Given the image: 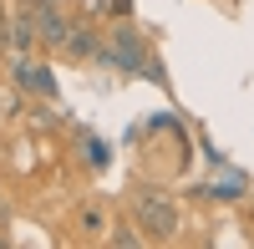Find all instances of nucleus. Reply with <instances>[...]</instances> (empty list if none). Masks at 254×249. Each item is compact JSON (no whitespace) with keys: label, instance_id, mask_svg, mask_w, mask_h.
I'll list each match as a JSON object with an SVG mask.
<instances>
[{"label":"nucleus","instance_id":"nucleus-1","mask_svg":"<svg viewBox=\"0 0 254 249\" xmlns=\"http://www.w3.org/2000/svg\"><path fill=\"white\" fill-rule=\"evenodd\" d=\"M102 66H122V71H132V76H153L163 81V66H158V51L147 46V41L132 31V26H112V36L102 41Z\"/></svg>","mask_w":254,"mask_h":249},{"label":"nucleus","instance_id":"nucleus-2","mask_svg":"<svg viewBox=\"0 0 254 249\" xmlns=\"http://www.w3.org/2000/svg\"><path fill=\"white\" fill-rule=\"evenodd\" d=\"M132 209H137V224H142L147 239H178V224H183V219H178V203L168 198V193L142 188Z\"/></svg>","mask_w":254,"mask_h":249},{"label":"nucleus","instance_id":"nucleus-3","mask_svg":"<svg viewBox=\"0 0 254 249\" xmlns=\"http://www.w3.org/2000/svg\"><path fill=\"white\" fill-rule=\"evenodd\" d=\"M20 15H26L31 26H36V36L46 41V46H66V36L76 31L71 20L61 15V5H56V0H36V5H20Z\"/></svg>","mask_w":254,"mask_h":249},{"label":"nucleus","instance_id":"nucleus-4","mask_svg":"<svg viewBox=\"0 0 254 249\" xmlns=\"http://www.w3.org/2000/svg\"><path fill=\"white\" fill-rule=\"evenodd\" d=\"M10 81L20 92H36V97H56V76H51V66H41V61H31V56H20L15 66H10Z\"/></svg>","mask_w":254,"mask_h":249},{"label":"nucleus","instance_id":"nucleus-5","mask_svg":"<svg viewBox=\"0 0 254 249\" xmlns=\"http://www.w3.org/2000/svg\"><path fill=\"white\" fill-rule=\"evenodd\" d=\"M66 56H76V61H87V56H102V36H97L92 26H76V31L66 36Z\"/></svg>","mask_w":254,"mask_h":249},{"label":"nucleus","instance_id":"nucleus-6","mask_svg":"<svg viewBox=\"0 0 254 249\" xmlns=\"http://www.w3.org/2000/svg\"><path fill=\"white\" fill-rule=\"evenodd\" d=\"M36 41H41V36H36V26H31L26 15H20V20H10V46H15L20 56H31V51H36Z\"/></svg>","mask_w":254,"mask_h":249},{"label":"nucleus","instance_id":"nucleus-7","mask_svg":"<svg viewBox=\"0 0 254 249\" xmlns=\"http://www.w3.org/2000/svg\"><path fill=\"white\" fill-rule=\"evenodd\" d=\"M81 158H87L92 163V168H107V163H112V148H107V142H102V137H81Z\"/></svg>","mask_w":254,"mask_h":249},{"label":"nucleus","instance_id":"nucleus-8","mask_svg":"<svg viewBox=\"0 0 254 249\" xmlns=\"http://www.w3.org/2000/svg\"><path fill=\"white\" fill-rule=\"evenodd\" d=\"M76 229L87 234V239H97V234H107V214H102L97 203H92V209H81V214H76Z\"/></svg>","mask_w":254,"mask_h":249},{"label":"nucleus","instance_id":"nucleus-9","mask_svg":"<svg viewBox=\"0 0 254 249\" xmlns=\"http://www.w3.org/2000/svg\"><path fill=\"white\" fill-rule=\"evenodd\" d=\"M214 193H219V198H239V193H244V173H224V183H219Z\"/></svg>","mask_w":254,"mask_h":249},{"label":"nucleus","instance_id":"nucleus-10","mask_svg":"<svg viewBox=\"0 0 254 249\" xmlns=\"http://www.w3.org/2000/svg\"><path fill=\"white\" fill-rule=\"evenodd\" d=\"M117 249H137V244H147V234H132V229H117V234H107Z\"/></svg>","mask_w":254,"mask_h":249},{"label":"nucleus","instance_id":"nucleus-11","mask_svg":"<svg viewBox=\"0 0 254 249\" xmlns=\"http://www.w3.org/2000/svg\"><path fill=\"white\" fill-rule=\"evenodd\" d=\"M0 214H5V193H0Z\"/></svg>","mask_w":254,"mask_h":249},{"label":"nucleus","instance_id":"nucleus-12","mask_svg":"<svg viewBox=\"0 0 254 249\" xmlns=\"http://www.w3.org/2000/svg\"><path fill=\"white\" fill-rule=\"evenodd\" d=\"M20 5H36V0H20Z\"/></svg>","mask_w":254,"mask_h":249}]
</instances>
